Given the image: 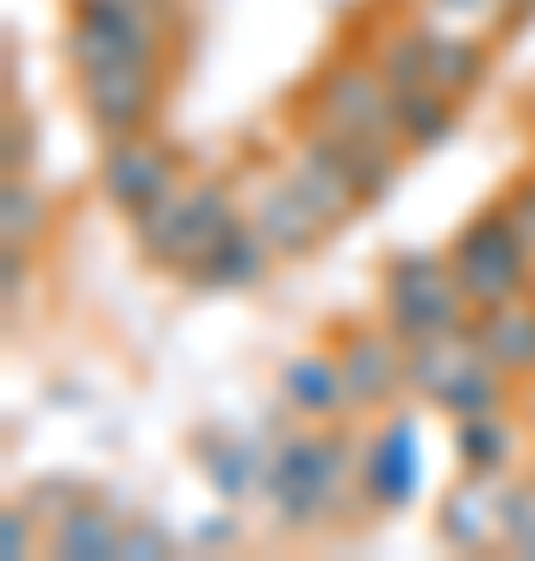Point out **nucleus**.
Instances as JSON below:
<instances>
[{"mask_svg": "<svg viewBox=\"0 0 535 561\" xmlns=\"http://www.w3.org/2000/svg\"><path fill=\"white\" fill-rule=\"evenodd\" d=\"M261 512L287 537H312L324 524H342L349 505H361V474H356V443L342 424H299L293 412H268L261 424Z\"/></svg>", "mask_w": 535, "mask_h": 561, "instance_id": "1", "label": "nucleus"}, {"mask_svg": "<svg viewBox=\"0 0 535 561\" xmlns=\"http://www.w3.org/2000/svg\"><path fill=\"white\" fill-rule=\"evenodd\" d=\"M299 125H312L324 138H337L342 150L356 157H405L411 150L398 144V106H393V88L380 81L374 57H330L305 81L299 94Z\"/></svg>", "mask_w": 535, "mask_h": 561, "instance_id": "2", "label": "nucleus"}, {"mask_svg": "<svg viewBox=\"0 0 535 561\" xmlns=\"http://www.w3.org/2000/svg\"><path fill=\"white\" fill-rule=\"evenodd\" d=\"M237 219H243V201H237V187H231V181L187 175L168 201L150 206V213L131 225V238H138V256L150 262V268L187 280L199 262H206V250H212V243H219Z\"/></svg>", "mask_w": 535, "mask_h": 561, "instance_id": "3", "label": "nucleus"}, {"mask_svg": "<svg viewBox=\"0 0 535 561\" xmlns=\"http://www.w3.org/2000/svg\"><path fill=\"white\" fill-rule=\"evenodd\" d=\"M511 375L486 356L474 319L461 331H442V337H417L411 343V400L437 405L449 419H467V412H504L511 405Z\"/></svg>", "mask_w": 535, "mask_h": 561, "instance_id": "4", "label": "nucleus"}, {"mask_svg": "<svg viewBox=\"0 0 535 561\" xmlns=\"http://www.w3.org/2000/svg\"><path fill=\"white\" fill-rule=\"evenodd\" d=\"M380 319L405 343L442 337V331H461L474 319V300L461 294L449 250H393L380 268Z\"/></svg>", "mask_w": 535, "mask_h": 561, "instance_id": "5", "label": "nucleus"}, {"mask_svg": "<svg viewBox=\"0 0 535 561\" xmlns=\"http://www.w3.org/2000/svg\"><path fill=\"white\" fill-rule=\"evenodd\" d=\"M175 0H69V69L100 62H168Z\"/></svg>", "mask_w": 535, "mask_h": 561, "instance_id": "6", "label": "nucleus"}, {"mask_svg": "<svg viewBox=\"0 0 535 561\" xmlns=\"http://www.w3.org/2000/svg\"><path fill=\"white\" fill-rule=\"evenodd\" d=\"M449 262H455V280L461 294L479 306H498L511 300V294H523L535 275V250L523 238H516V225L504 219V206H486V213H474V219L455 231V243H449Z\"/></svg>", "mask_w": 535, "mask_h": 561, "instance_id": "7", "label": "nucleus"}, {"mask_svg": "<svg viewBox=\"0 0 535 561\" xmlns=\"http://www.w3.org/2000/svg\"><path fill=\"white\" fill-rule=\"evenodd\" d=\"M337 368H342V387H349V405L356 412H398V400H411V343L398 337L386 319H349L337 324Z\"/></svg>", "mask_w": 535, "mask_h": 561, "instance_id": "8", "label": "nucleus"}, {"mask_svg": "<svg viewBox=\"0 0 535 561\" xmlns=\"http://www.w3.org/2000/svg\"><path fill=\"white\" fill-rule=\"evenodd\" d=\"M181 181H187V175H181L175 144H162L156 131H131V138H106V144H100L94 187H100V201L113 206L125 225H138L150 206H162Z\"/></svg>", "mask_w": 535, "mask_h": 561, "instance_id": "9", "label": "nucleus"}, {"mask_svg": "<svg viewBox=\"0 0 535 561\" xmlns=\"http://www.w3.org/2000/svg\"><path fill=\"white\" fill-rule=\"evenodd\" d=\"M75 76L81 119L100 144L150 131L162 113V62H100V69H69Z\"/></svg>", "mask_w": 535, "mask_h": 561, "instance_id": "10", "label": "nucleus"}, {"mask_svg": "<svg viewBox=\"0 0 535 561\" xmlns=\"http://www.w3.org/2000/svg\"><path fill=\"white\" fill-rule=\"evenodd\" d=\"M280 169H287V181H293L299 194L312 201V213L330 231H342V225H356L361 213H368V187H361V169L356 157L342 150L337 138H324V131H312V125H299L293 144L280 150Z\"/></svg>", "mask_w": 535, "mask_h": 561, "instance_id": "11", "label": "nucleus"}, {"mask_svg": "<svg viewBox=\"0 0 535 561\" xmlns=\"http://www.w3.org/2000/svg\"><path fill=\"white\" fill-rule=\"evenodd\" d=\"M356 474H361V505L380 512V518L417 505V493H423V443H417V424L405 412H386L356 443Z\"/></svg>", "mask_w": 535, "mask_h": 561, "instance_id": "12", "label": "nucleus"}, {"mask_svg": "<svg viewBox=\"0 0 535 561\" xmlns=\"http://www.w3.org/2000/svg\"><path fill=\"white\" fill-rule=\"evenodd\" d=\"M243 213H249V225L261 231V243L275 250V262H312L324 243L337 238V231L312 213V201L287 181L280 162L275 169H256L249 194H243Z\"/></svg>", "mask_w": 535, "mask_h": 561, "instance_id": "13", "label": "nucleus"}, {"mask_svg": "<svg viewBox=\"0 0 535 561\" xmlns=\"http://www.w3.org/2000/svg\"><path fill=\"white\" fill-rule=\"evenodd\" d=\"M275 400H280V412H293L299 424L356 419L349 387H342V368H337V350H293L275 375Z\"/></svg>", "mask_w": 535, "mask_h": 561, "instance_id": "14", "label": "nucleus"}, {"mask_svg": "<svg viewBox=\"0 0 535 561\" xmlns=\"http://www.w3.org/2000/svg\"><path fill=\"white\" fill-rule=\"evenodd\" d=\"M417 32H423L430 88H442V94H455V101L467 106L479 88H486V76H492V38L461 32V25H442V20H423V13H417Z\"/></svg>", "mask_w": 535, "mask_h": 561, "instance_id": "15", "label": "nucleus"}, {"mask_svg": "<svg viewBox=\"0 0 535 561\" xmlns=\"http://www.w3.org/2000/svg\"><path fill=\"white\" fill-rule=\"evenodd\" d=\"M437 542L455 549V556H492V549H504V537H498V481L461 474L437 505Z\"/></svg>", "mask_w": 535, "mask_h": 561, "instance_id": "16", "label": "nucleus"}, {"mask_svg": "<svg viewBox=\"0 0 535 561\" xmlns=\"http://www.w3.org/2000/svg\"><path fill=\"white\" fill-rule=\"evenodd\" d=\"M199 449V474L206 486L219 493L224 505H243L261 493V456H268V443L249 437V431H231V424H212V431H199L194 437Z\"/></svg>", "mask_w": 535, "mask_h": 561, "instance_id": "17", "label": "nucleus"}, {"mask_svg": "<svg viewBox=\"0 0 535 561\" xmlns=\"http://www.w3.org/2000/svg\"><path fill=\"white\" fill-rule=\"evenodd\" d=\"M125 518L119 505H100L81 493L57 524H44V549L62 561H119L125 556Z\"/></svg>", "mask_w": 535, "mask_h": 561, "instance_id": "18", "label": "nucleus"}, {"mask_svg": "<svg viewBox=\"0 0 535 561\" xmlns=\"http://www.w3.org/2000/svg\"><path fill=\"white\" fill-rule=\"evenodd\" d=\"M268 268H275V250L261 243V231L249 225V213H243V219L206 250V262L187 275V287H199V294H249Z\"/></svg>", "mask_w": 535, "mask_h": 561, "instance_id": "19", "label": "nucleus"}, {"mask_svg": "<svg viewBox=\"0 0 535 561\" xmlns=\"http://www.w3.org/2000/svg\"><path fill=\"white\" fill-rule=\"evenodd\" d=\"M474 331L486 343V356L511 375V381H535V294H511L498 306H479L474 312Z\"/></svg>", "mask_w": 535, "mask_h": 561, "instance_id": "20", "label": "nucleus"}, {"mask_svg": "<svg viewBox=\"0 0 535 561\" xmlns=\"http://www.w3.org/2000/svg\"><path fill=\"white\" fill-rule=\"evenodd\" d=\"M516 456H523V437L511 424V405L504 412H467L455 419V461L461 474H479V481H511Z\"/></svg>", "mask_w": 535, "mask_h": 561, "instance_id": "21", "label": "nucleus"}, {"mask_svg": "<svg viewBox=\"0 0 535 561\" xmlns=\"http://www.w3.org/2000/svg\"><path fill=\"white\" fill-rule=\"evenodd\" d=\"M393 106H398V144H405L411 157L442 150V144L455 138V125H461V101H455V94H442V88L393 94Z\"/></svg>", "mask_w": 535, "mask_h": 561, "instance_id": "22", "label": "nucleus"}, {"mask_svg": "<svg viewBox=\"0 0 535 561\" xmlns=\"http://www.w3.org/2000/svg\"><path fill=\"white\" fill-rule=\"evenodd\" d=\"M498 537H504V556L535 561V474L498 481Z\"/></svg>", "mask_w": 535, "mask_h": 561, "instance_id": "23", "label": "nucleus"}, {"mask_svg": "<svg viewBox=\"0 0 535 561\" xmlns=\"http://www.w3.org/2000/svg\"><path fill=\"white\" fill-rule=\"evenodd\" d=\"M417 13L423 20H442V25H461V32H479V38L516 32L511 0H417Z\"/></svg>", "mask_w": 535, "mask_h": 561, "instance_id": "24", "label": "nucleus"}, {"mask_svg": "<svg viewBox=\"0 0 535 561\" xmlns=\"http://www.w3.org/2000/svg\"><path fill=\"white\" fill-rule=\"evenodd\" d=\"M50 213H44V194L32 187V175H7L0 181V238L7 243H38Z\"/></svg>", "mask_w": 535, "mask_h": 561, "instance_id": "25", "label": "nucleus"}, {"mask_svg": "<svg viewBox=\"0 0 535 561\" xmlns=\"http://www.w3.org/2000/svg\"><path fill=\"white\" fill-rule=\"evenodd\" d=\"M38 524H44V518L32 512V500L20 493V500L0 512V556H7V561H25V556H32V542H38Z\"/></svg>", "mask_w": 535, "mask_h": 561, "instance_id": "26", "label": "nucleus"}, {"mask_svg": "<svg viewBox=\"0 0 535 561\" xmlns=\"http://www.w3.org/2000/svg\"><path fill=\"white\" fill-rule=\"evenodd\" d=\"M25 287H32V243H7L0 250V300H7V312L25 306Z\"/></svg>", "mask_w": 535, "mask_h": 561, "instance_id": "27", "label": "nucleus"}, {"mask_svg": "<svg viewBox=\"0 0 535 561\" xmlns=\"http://www.w3.org/2000/svg\"><path fill=\"white\" fill-rule=\"evenodd\" d=\"M498 206H504V219L516 225V238L535 250V175H516L504 194H498Z\"/></svg>", "mask_w": 535, "mask_h": 561, "instance_id": "28", "label": "nucleus"}, {"mask_svg": "<svg viewBox=\"0 0 535 561\" xmlns=\"http://www.w3.org/2000/svg\"><path fill=\"white\" fill-rule=\"evenodd\" d=\"M125 556H131V561L175 556V537H168V530H162L156 518H125Z\"/></svg>", "mask_w": 535, "mask_h": 561, "instance_id": "29", "label": "nucleus"}, {"mask_svg": "<svg viewBox=\"0 0 535 561\" xmlns=\"http://www.w3.org/2000/svg\"><path fill=\"white\" fill-rule=\"evenodd\" d=\"M7 175H32V119L7 106Z\"/></svg>", "mask_w": 535, "mask_h": 561, "instance_id": "30", "label": "nucleus"}, {"mask_svg": "<svg viewBox=\"0 0 535 561\" xmlns=\"http://www.w3.org/2000/svg\"><path fill=\"white\" fill-rule=\"evenodd\" d=\"M511 13H516V25H530L535 20V0H511Z\"/></svg>", "mask_w": 535, "mask_h": 561, "instance_id": "31", "label": "nucleus"}, {"mask_svg": "<svg viewBox=\"0 0 535 561\" xmlns=\"http://www.w3.org/2000/svg\"><path fill=\"white\" fill-rule=\"evenodd\" d=\"M530 294H535V275H530Z\"/></svg>", "mask_w": 535, "mask_h": 561, "instance_id": "32", "label": "nucleus"}]
</instances>
